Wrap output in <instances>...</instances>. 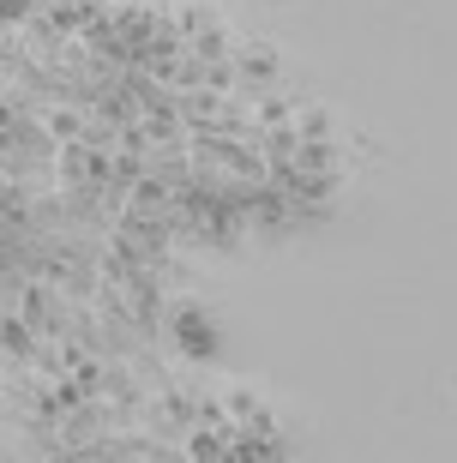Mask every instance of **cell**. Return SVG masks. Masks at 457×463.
<instances>
[{
    "instance_id": "cell-1",
    "label": "cell",
    "mask_w": 457,
    "mask_h": 463,
    "mask_svg": "<svg viewBox=\"0 0 457 463\" xmlns=\"http://www.w3.org/2000/svg\"><path fill=\"white\" fill-rule=\"evenodd\" d=\"M186 458H193V463H223V433L217 428L193 433V439H186Z\"/></svg>"
}]
</instances>
